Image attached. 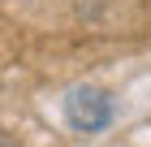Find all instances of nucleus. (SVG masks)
<instances>
[{"label": "nucleus", "instance_id": "nucleus-1", "mask_svg": "<svg viewBox=\"0 0 151 147\" xmlns=\"http://www.w3.org/2000/svg\"><path fill=\"white\" fill-rule=\"evenodd\" d=\"M60 108H65V125L78 130V134H99L116 117V104L104 87H69Z\"/></svg>", "mask_w": 151, "mask_h": 147}, {"label": "nucleus", "instance_id": "nucleus-2", "mask_svg": "<svg viewBox=\"0 0 151 147\" xmlns=\"http://www.w3.org/2000/svg\"><path fill=\"white\" fill-rule=\"evenodd\" d=\"M0 147H22V143H17L13 134H4V130H0Z\"/></svg>", "mask_w": 151, "mask_h": 147}]
</instances>
